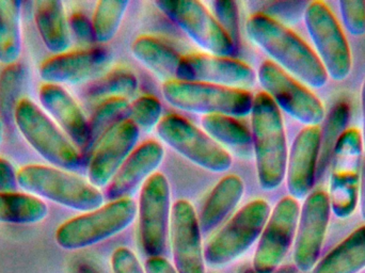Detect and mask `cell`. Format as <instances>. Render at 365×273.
Segmentation results:
<instances>
[{"label":"cell","instance_id":"obj_1","mask_svg":"<svg viewBox=\"0 0 365 273\" xmlns=\"http://www.w3.org/2000/svg\"><path fill=\"white\" fill-rule=\"evenodd\" d=\"M245 29L248 38L287 74L313 89L325 87L328 75L317 53L287 25L253 13Z\"/></svg>","mask_w":365,"mask_h":273},{"label":"cell","instance_id":"obj_2","mask_svg":"<svg viewBox=\"0 0 365 273\" xmlns=\"http://www.w3.org/2000/svg\"><path fill=\"white\" fill-rule=\"evenodd\" d=\"M250 115L257 180L263 190L274 191L284 180L289 156L282 115L265 92L255 94Z\"/></svg>","mask_w":365,"mask_h":273},{"label":"cell","instance_id":"obj_3","mask_svg":"<svg viewBox=\"0 0 365 273\" xmlns=\"http://www.w3.org/2000/svg\"><path fill=\"white\" fill-rule=\"evenodd\" d=\"M17 180L26 192L83 214L104 205V195L89 180L53 165H24Z\"/></svg>","mask_w":365,"mask_h":273},{"label":"cell","instance_id":"obj_4","mask_svg":"<svg viewBox=\"0 0 365 273\" xmlns=\"http://www.w3.org/2000/svg\"><path fill=\"white\" fill-rule=\"evenodd\" d=\"M137 212L138 205L132 197L108 202L62 223L56 232V242L63 250L89 248L128 229Z\"/></svg>","mask_w":365,"mask_h":273},{"label":"cell","instance_id":"obj_5","mask_svg":"<svg viewBox=\"0 0 365 273\" xmlns=\"http://www.w3.org/2000/svg\"><path fill=\"white\" fill-rule=\"evenodd\" d=\"M14 123L24 139L53 167L70 172L81 167L78 148L34 101L21 98L15 108Z\"/></svg>","mask_w":365,"mask_h":273},{"label":"cell","instance_id":"obj_6","mask_svg":"<svg viewBox=\"0 0 365 273\" xmlns=\"http://www.w3.org/2000/svg\"><path fill=\"white\" fill-rule=\"evenodd\" d=\"M270 212L269 203L263 199L242 206L206 244L205 265L216 269L237 261L259 239Z\"/></svg>","mask_w":365,"mask_h":273},{"label":"cell","instance_id":"obj_7","mask_svg":"<svg viewBox=\"0 0 365 273\" xmlns=\"http://www.w3.org/2000/svg\"><path fill=\"white\" fill-rule=\"evenodd\" d=\"M162 92L175 108L203 115L246 117L250 115L255 101L248 90L181 81L164 83Z\"/></svg>","mask_w":365,"mask_h":273},{"label":"cell","instance_id":"obj_8","mask_svg":"<svg viewBox=\"0 0 365 273\" xmlns=\"http://www.w3.org/2000/svg\"><path fill=\"white\" fill-rule=\"evenodd\" d=\"M364 143L359 130L349 128L339 139L330 161V207L334 216L346 219L359 201Z\"/></svg>","mask_w":365,"mask_h":273},{"label":"cell","instance_id":"obj_9","mask_svg":"<svg viewBox=\"0 0 365 273\" xmlns=\"http://www.w3.org/2000/svg\"><path fill=\"white\" fill-rule=\"evenodd\" d=\"M156 133L169 148L206 171L222 173L232 167L231 154L182 115L163 118Z\"/></svg>","mask_w":365,"mask_h":273},{"label":"cell","instance_id":"obj_10","mask_svg":"<svg viewBox=\"0 0 365 273\" xmlns=\"http://www.w3.org/2000/svg\"><path fill=\"white\" fill-rule=\"evenodd\" d=\"M304 23L317 56L323 64L328 78L343 81L353 68L351 47L342 28L327 4L311 1L304 13Z\"/></svg>","mask_w":365,"mask_h":273},{"label":"cell","instance_id":"obj_11","mask_svg":"<svg viewBox=\"0 0 365 273\" xmlns=\"http://www.w3.org/2000/svg\"><path fill=\"white\" fill-rule=\"evenodd\" d=\"M257 77L264 92L280 110L306 126L323 123L326 113L321 101L280 66L266 60L259 66Z\"/></svg>","mask_w":365,"mask_h":273},{"label":"cell","instance_id":"obj_12","mask_svg":"<svg viewBox=\"0 0 365 273\" xmlns=\"http://www.w3.org/2000/svg\"><path fill=\"white\" fill-rule=\"evenodd\" d=\"M171 190L168 178L156 172L141 187L139 235L148 257H163L170 231Z\"/></svg>","mask_w":365,"mask_h":273},{"label":"cell","instance_id":"obj_13","mask_svg":"<svg viewBox=\"0 0 365 273\" xmlns=\"http://www.w3.org/2000/svg\"><path fill=\"white\" fill-rule=\"evenodd\" d=\"M171 21L210 55L233 57L235 47L214 15L197 0H158L154 2Z\"/></svg>","mask_w":365,"mask_h":273},{"label":"cell","instance_id":"obj_14","mask_svg":"<svg viewBox=\"0 0 365 273\" xmlns=\"http://www.w3.org/2000/svg\"><path fill=\"white\" fill-rule=\"evenodd\" d=\"M300 207L297 200L284 197L270 212L253 257L255 273H274L295 242Z\"/></svg>","mask_w":365,"mask_h":273},{"label":"cell","instance_id":"obj_15","mask_svg":"<svg viewBox=\"0 0 365 273\" xmlns=\"http://www.w3.org/2000/svg\"><path fill=\"white\" fill-rule=\"evenodd\" d=\"M330 216L331 207L327 193L312 191L300 208L294 242V264L299 272H311L319 263Z\"/></svg>","mask_w":365,"mask_h":273},{"label":"cell","instance_id":"obj_16","mask_svg":"<svg viewBox=\"0 0 365 273\" xmlns=\"http://www.w3.org/2000/svg\"><path fill=\"white\" fill-rule=\"evenodd\" d=\"M257 79V73L246 62L200 53L182 57L175 81L247 90Z\"/></svg>","mask_w":365,"mask_h":273},{"label":"cell","instance_id":"obj_17","mask_svg":"<svg viewBox=\"0 0 365 273\" xmlns=\"http://www.w3.org/2000/svg\"><path fill=\"white\" fill-rule=\"evenodd\" d=\"M139 133L130 119H124L103 135L92 150L88 165L90 184L98 189L107 187L136 148Z\"/></svg>","mask_w":365,"mask_h":273},{"label":"cell","instance_id":"obj_18","mask_svg":"<svg viewBox=\"0 0 365 273\" xmlns=\"http://www.w3.org/2000/svg\"><path fill=\"white\" fill-rule=\"evenodd\" d=\"M170 234L178 273H206L197 215L187 200H178L173 206Z\"/></svg>","mask_w":365,"mask_h":273},{"label":"cell","instance_id":"obj_19","mask_svg":"<svg viewBox=\"0 0 365 273\" xmlns=\"http://www.w3.org/2000/svg\"><path fill=\"white\" fill-rule=\"evenodd\" d=\"M109 62L110 53L102 47L66 51L44 60L38 74L44 83L76 85L98 76Z\"/></svg>","mask_w":365,"mask_h":273},{"label":"cell","instance_id":"obj_20","mask_svg":"<svg viewBox=\"0 0 365 273\" xmlns=\"http://www.w3.org/2000/svg\"><path fill=\"white\" fill-rule=\"evenodd\" d=\"M319 148V126H306L298 133L287 156L285 172L289 197L302 200L312 192L317 178Z\"/></svg>","mask_w":365,"mask_h":273},{"label":"cell","instance_id":"obj_21","mask_svg":"<svg viewBox=\"0 0 365 273\" xmlns=\"http://www.w3.org/2000/svg\"><path fill=\"white\" fill-rule=\"evenodd\" d=\"M164 157V146L155 140H149L136 146L107 185L106 199L110 202L130 197L148 178L156 173Z\"/></svg>","mask_w":365,"mask_h":273},{"label":"cell","instance_id":"obj_22","mask_svg":"<svg viewBox=\"0 0 365 273\" xmlns=\"http://www.w3.org/2000/svg\"><path fill=\"white\" fill-rule=\"evenodd\" d=\"M38 100L73 144L88 152L89 120L74 98L62 86L44 83L38 89Z\"/></svg>","mask_w":365,"mask_h":273},{"label":"cell","instance_id":"obj_23","mask_svg":"<svg viewBox=\"0 0 365 273\" xmlns=\"http://www.w3.org/2000/svg\"><path fill=\"white\" fill-rule=\"evenodd\" d=\"M245 193L244 180L236 174L221 178L208 195L197 216L200 230L204 235L212 233L242 201Z\"/></svg>","mask_w":365,"mask_h":273},{"label":"cell","instance_id":"obj_24","mask_svg":"<svg viewBox=\"0 0 365 273\" xmlns=\"http://www.w3.org/2000/svg\"><path fill=\"white\" fill-rule=\"evenodd\" d=\"M34 4V21L43 44L53 55L68 51L71 46V31L63 2L38 0Z\"/></svg>","mask_w":365,"mask_h":273},{"label":"cell","instance_id":"obj_25","mask_svg":"<svg viewBox=\"0 0 365 273\" xmlns=\"http://www.w3.org/2000/svg\"><path fill=\"white\" fill-rule=\"evenodd\" d=\"M133 56L164 83L175 81L182 57L166 43L151 36H140L130 47Z\"/></svg>","mask_w":365,"mask_h":273},{"label":"cell","instance_id":"obj_26","mask_svg":"<svg viewBox=\"0 0 365 273\" xmlns=\"http://www.w3.org/2000/svg\"><path fill=\"white\" fill-rule=\"evenodd\" d=\"M365 268V225L334 247L311 273H358Z\"/></svg>","mask_w":365,"mask_h":273},{"label":"cell","instance_id":"obj_27","mask_svg":"<svg viewBox=\"0 0 365 273\" xmlns=\"http://www.w3.org/2000/svg\"><path fill=\"white\" fill-rule=\"evenodd\" d=\"M48 215L44 201L30 193L0 192V223L15 225H36Z\"/></svg>","mask_w":365,"mask_h":273},{"label":"cell","instance_id":"obj_28","mask_svg":"<svg viewBox=\"0 0 365 273\" xmlns=\"http://www.w3.org/2000/svg\"><path fill=\"white\" fill-rule=\"evenodd\" d=\"M21 16V1L0 0V63L4 66L19 62L23 51Z\"/></svg>","mask_w":365,"mask_h":273},{"label":"cell","instance_id":"obj_29","mask_svg":"<svg viewBox=\"0 0 365 273\" xmlns=\"http://www.w3.org/2000/svg\"><path fill=\"white\" fill-rule=\"evenodd\" d=\"M351 110L349 103H336L329 113L326 115L321 130V148H319V165H317V178L327 171L331 161L332 153L341 136L346 132L351 121Z\"/></svg>","mask_w":365,"mask_h":273},{"label":"cell","instance_id":"obj_30","mask_svg":"<svg viewBox=\"0 0 365 273\" xmlns=\"http://www.w3.org/2000/svg\"><path fill=\"white\" fill-rule=\"evenodd\" d=\"M204 132L222 148L247 150L252 145V136L249 128L229 115H204L201 120Z\"/></svg>","mask_w":365,"mask_h":273},{"label":"cell","instance_id":"obj_31","mask_svg":"<svg viewBox=\"0 0 365 273\" xmlns=\"http://www.w3.org/2000/svg\"><path fill=\"white\" fill-rule=\"evenodd\" d=\"M128 6L130 1L128 0H101L96 2L91 21L96 42L108 43L115 38Z\"/></svg>","mask_w":365,"mask_h":273},{"label":"cell","instance_id":"obj_32","mask_svg":"<svg viewBox=\"0 0 365 273\" xmlns=\"http://www.w3.org/2000/svg\"><path fill=\"white\" fill-rule=\"evenodd\" d=\"M138 79L134 73L115 70L90 83L86 96L91 100H108L113 98H128L138 89Z\"/></svg>","mask_w":365,"mask_h":273},{"label":"cell","instance_id":"obj_33","mask_svg":"<svg viewBox=\"0 0 365 273\" xmlns=\"http://www.w3.org/2000/svg\"><path fill=\"white\" fill-rule=\"evenodd\" d=\"M130 102L125 98H113L102 101L92 113L89 120L90 141L88 150H93L103 135L119 123L128 119Z\"/></svg>","mask_w":365,"mask_h":273},{"label":"cell","instance_id":"obj_34","mask_svg":"<svg viewBox=\"0 0 365 273\" xmlns=\"http://www.w3.org/2000/svg\"><path fill=\"white\" fill-rule=\"evenodd\" d=\"M26 81V68L16 62L4 66L0 73V120L2 123L14 121V111L19 104Z\"/></svg>","mask_w":365,"mask_h":273},{"label":"cell","instance_id":"obj_35","mask_svg":"<svg viewBox=\"0 0 365 273\" xmlns=\"http://www.w3.org/2000/svg\"><path fill=\"white\" fill-rule=\"evenodd\" d=\"M163 105L153 96H143L130 105L128 119L143 132H151L162 121Z\"/></svg>","mask_w":365,"mask_h":273},{"label":"cell","instance_id":"obj_36","mask_svg":"<svg viewBox=\"0 0 365 273\" xmlns=\"http://www.w3.org/2000/svg\"><path fill=\"white\" fill-rule=\"evenodd\" d=\"M212 14L218 21L227 38L235 47L236 53L242 45V32H240V8L233 0H214L210 2Z\"/></svg>","mask_w":365,"mask_h":273},{"label":"cell","instance_id":"obj_37","mask_svg":"<svg viewBox=\"0 0 365 273\" xmlns=\"http://www.w3.org/2000/svg\"><path fill=\"white\" fill-rule=\"evenodd\" d=\"M309 1H264L259 2V10L255 13H261L279 23L293 24L304 19L308 8Z\"/></svg>","mask_w":365,"mask_h":273},{"label":"cell","instance_id":"obj_38","mask_svg":"<svg viewBox=\"0 0 365 273\" xmlns=\"http://www.w3.org/2000/svg\"><path fill=\"white\" fill-rule=\"evenodd\" d=\"M343 25L351 36L365 34V1L364 0H343L339 2Z\"/></svg>","mask_w":365,"mask_h":273},{"label":"cell","instance_id":"obj_39","mask_svg":"<svg viewBox=\"0 0 365 273\" xmlns=\"http://www.w3.org/2000/svg\"><path fill=\"white\" fill-rule=\"evenodd\" d=\"M111 268L113 273H145L136 254L125 247H120L113 253Z\"/></svg>","mask_w":365,"mask_h":273},{"label":"cell","instance_id":"obj_40","mask_svg":"<svg viewBox=\"0 0 365 273\" xmlns=\"http://www.w3.org/2000/svg\"><path fill=\"white\" fill-rule=\"evenodd\" d=\"M68 27H70V31H72L77 40L81 42L90 44L96 41L92 21L83 13H73L68 17Z\"/></svg>","mask_w":365,"mask_h":273},{"label":"cell","instance_id":"obj_41","mask_svg":"<svg viewBox=\"0 0 365 273\" xmlns=\"http://www.w3.org/2000/svg\"><path fill=\"white\" fill-rule=\"evenodd\" d=\"M19 187L17 172L12 163L0 157V192H14Z\"/></svg>","mask_w":365,"mask_h":273},{"label":"cell","instance_id":"obj_42","mask_svg":"<svg viewBox=\"0 0 365 273\" xmlns=\"http://www.w3.org/2000/svg\"><path fill=\"white\" fill-rule=\"evenodd\" d=\"M145 273H178L175 266L163 257H149L145 262Z\"/></svg>","mask_w":365,"mask_h":273},{"label":"cell","instance_id":"obj_43","mask_svg":"<svg viewBox=\"0 0 365 273\" xmlns=\"http://www.w3.org/2000/svg\"><path fill=\"white\" fill-rule=\"evenodd\" d=\"M358 202H359L362 219L365 221V163L362 165L361 175H360L359 201Z\"/></svg>","mask_w":365,"mask_h":273},{"label":"cell","instance_id":"obj_44","mask_svg":"<svg viewBox=\"0 0 365 273\" xmlns=\"http://www.w3.org/2000/svg\"><path fill=\"white\" fill-rule=\"evenodd\" d=\"M361 107H362V123H364V130H362V143H364V150L365 152V79L362 83L361 89Z\"/></svg>","mask_w":365,"mask_h":273},{"label":"cell","instance_id":"obj_45","mask_svg":"<svg viewBox=\"0 0 365 273\" xmlns=\"http://www.w3.org/2000/svg\"><path fill=\"white\" fill-rule=\"evenodd\" d=\"M2 121L0 120V143H1L2 135H4V125H2Z\"/></svg>","mask_w":365,"mask_h":273}]
</instances>
